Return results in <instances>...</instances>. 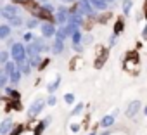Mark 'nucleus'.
I'll return each instance as SVG.
<instances>
[{
  "instance_id": "nucleus-1",
  "label": "nucleus",
  "mask_w": 147,
  "mask_h": 135,
  "mask_svg": "<svg viewBox=\"0 0 147 135\" xmlns=\"http://www.w3.org/2000/svg\"><path fill=\"white\" fill-rule=\"evenodd\" d=\"M123 68H125L128 73H131V75H137V73L140 71V57H138V54H137L135 50H133V52H128V54L125 55Z\"/></svg>"
},
{
  "instance_id": "nucleus-2",
  "label": "nucleus",
  "mask_w": 147,
  "mask_h": 135,
  "mask_svg": "<svg viewBox=\"0 0 147 135\" xmlns=\"http://www.w3.org/2000/svg\"><path fill=\"white\" fill-rule=\"evenodd\" d=\"M11 57L16 64H21L24 61H28V54H26V45L23 43H12L11 47Z\"/></svg>"
},
{
  "instance_id": "nucleus-3",
  "label": "nucleus",
  "mask_w": 147,
  "mask_h": 135,
  "mask_svg": "<svg viewBox=\"0 0 147 135\" xmlns=\"http://www.w3.org/2000/svg\"><path fill=\"white\" fill-rule=\"evenodd\" d=\"M69 16H71V11H69L67 7L61 5V7L57 9V14H55V23H59V24L66 26V24H67V21H69Z\"/></svg>"
},
{
  "instance_id": "nucleus-4",
  "label": "nucleus",
  "mask_w": 147,
  "mask_h": 135,
  "mask_svg": "<svg viewBox=\"0 0 147 135\" xmlns=\"http://www.w3.org/2000/svg\"><path fill=\"white\" fill-rule=\"evenodd\" d=\"M40 31H42V36H43V38H52V36H55V33H57L55 24H52V23H49V21L40 24Z\"/></svg>"
},
{
  "instance_id": "nucleus-5",
  "label": "nucleus",
  "mask_w": 147,
  "mask_h": 135,
  "mask_svg": "<svg viewBox=\"0 0 147 135\" xmlns=\"http://www.w3.org/2000/svg\"><path fill=\"white\" fill-rule=\"evenodd\" d=\"M43 106H45V102H43V99H36V101H33V104L30 106V109H28V116L30 118H35L36 114H40L42 113V109H43Z\"/></svg>"
},
{
  "instance_id": "nucleus-6",
  "label": "nucleus",
  "mask_w": 147,
  "mask_h": 135,
  "mask_svg": "<svg viewBox=\"0 0 147 135\" xmlns=\"http://www.w3.org/2000/svg\"><path fill=\"white\" fill-rule=\"evenodd\" d=\"M0 16H2L4 19H11V18H16V16H19V9L14 5V4H7L4 9H2V14H0Z\"/></svg>"
},
{
  "instance_id": "nucleus-7",
  "label": "nucleus",
  "mask_w": 147,
  "mask_h": 135,
  "mask_svg": "<svg viewBox=\"0 0 147 135\" xmlns=\"http://www.w3.org/2000/svg\"><path fill=\"white\" fill-rule=\"evenodd\" d=\"M140 107H142V104H140V101H131L128 106H126V118H135L137 114H138V111H140Z\"/></svg>"
},
{
  "instance_id": "nucleus-8",
  "label": "nucleus",
  "mask_w": 147,
  "mask_h": 135,
  "mask_svg": "<svg viewBox=\"0 0 147 135\" xmlns=\"http://www.w3.org/2000/svg\"><path fill=\"white\" fill-rule=\"evenodd\" d=\"M14 130V123L11 118H5L0 123V135H11V132Z\"/></svg>"
},
{
  "instance_id": "nucleus-9",
  "label": "nucleus",
  "mask_w": 147,
  "mask_h": 135,
  "mask_svg": "<svg viewBox=\"0 0 147 135\" xmlns=\"http://www.w3.org/2000/svg\"><path fill=\"white\" fill-rule=\"evenodd\" d=\"M106 59H107V50H106V49H102V47H99V50H97L95 68H102V66H104V62H106Z\"/></svg>"
},
{
  "instance_id": "nucleus-10",
  "label": "nucleus",
  "mask_w": 147,
  "mask_h": 135,
  "mask_svg": "<svg viewBox=\"0 0 147 135\" xmlns=\"http://www.w3.org/2000/svg\"><path fill=\"white\" fill-rule=\"evenodd\" d=\"M67 24H73V26L80 28V26L83 24V16H82V14H78V12L71 14V16H69V21H67Z\"/></svg>"
},
{
  "instance_id": "nucleus-11",
  "label": "nucleus",
  "mask_w": 147,
  "mask_h": 135,
  "mask_svg": "<svg viewBox=\"0 0 147 135\" xmlns=\"http://www.w3.org/2000/svg\"><path fill=\"white\" fill-rule=\"evenodd\" d=\"M16 71H18V64H16L14 61H9V62L4 66V75H5L7 78H9L11 75H14Z\"/></svg>"
},
{
  "instance_id": "nucleus-12",
  "label": "nucleus",
  "mask_w": 147,
  "mask_h": 135,
  "mask_svg": "<svg viewBox=\"0 0 147 135\" xmlns=\"http://www.w3.org/2000/svg\"><path fill=\"white\" fill-rule=\"evenodd\" d=\"M31 45H33V47L38 50V54H40V52H45V50H49V47L45 45L43 38H36V36H35V38H33V42H31Z\"/></svg>"
},
{
  "instance_id": "nucleus-13",
  "label": "nucleus",
  "mask_w": 147,
  "mask_h": 135,
  "mask_svg": "<svg viewBox=\"0 0 147 135\" xmlns=\"http://www.w3.org/2000/svg\"><path fill=\"white\" fill-rule=\"evenodd\" d=\"M90 4L95 11H107L109 9V4L106 2V0H90Z\"/></svg>"
},
{
  "instance_id": "nucleus-14",
  "label": "nucleus",
  "mask_w": 147,
  "mask_h": 135,
  "mask_svg": "<svg viewBox=\"0 0 147 135\" xmlns=\"http://www.w3.org/2000/svg\"><path fill=\"white\" fill-rule=\"evenodd\" d=\"M50 50H52V54H61L62 50H64V42H61V40H54L52 43H50Z\"/></svg>"
},
{
  "instance_id": "nucleus-15",
  "label": "nucleus",
  "mask_w": 147,
  "mask_h": 135,
  "mask_svg": "<svg viewBox=\"0 0 147 135\" xmlns=\"http://www.w3.org/2000/svg\"><path fill=\"white\" fill-rule=\"evenodd\" d=\"M114 119H116V118H114L113 114H107V116H104V118L100 119V126H102V128H109V126L114 125Z\"/></svg>"
},
{
  "instance_id": "nucleus-16",
  "label": "nucleus",
  "mask_w": 147,
  "mask_h": 135,
  "mask_svg": "<svg viewBox=\"0 0 147 135\" xmlns=\"http://www.w3.org/2000/svg\"><path fill=\"white\" fill-rule=\"evenodd\" d=\"M123 30H125V21L123 19H118L116 23H114V28H113V35H116V36H119L121 33H123Z\"/></svg>"
},
{
  "instance_id": "nucleus-17",
  "label": "nucleus",
  "mask_w": 147,
  "mask_h": 135,
  "mask_svg": "<svg viewBox=\"0 0 147 135\" xmlns=\"http://www.w3.org/2000/svg\"><path fill=\"white\" fill-rule=\"evenodd\" d=\"M11 36V26L9 24H0V40H5Z\"/></svg>"
},
{
  "instance_id": "nucleus-18",
  "label": "nucleus",
  "mask_w": 147,
  "mask_h": 135,
  "mask_svg": "<svg viewBox=\"0 0 147 135\" xmlns=\"http://www.w3.org/2000/svg\"><path fill=\"white\" fill-rule=\"evenodd\" d=\"M18 68H19V71L23 73V75H30V71H31V64H30V59L28 61H24V62H21V64H18Z\"/></svg>"
},
{
  "instance_id": "nucleus-19",
  "label": "nucleus",
  "mask_w": 147,
  "mask_h": 135,
  "mask_svg": "<svg viewBox=\"0 0 147 135\" xmlns=\"http://www.w3.org/2000/svg\"><path fill=\"white\" fill-rule=\"evenodd\" d=\"M23 24H24V19H23L21 16H16V18H11V19H9V26H11V28H12V26H14V28H19V26H23Z\"/></svg>"
},
{
  "instance_id": "nucleus-20",
  "label": "nucleus",
  "mask_w": 147,
  "mask_h": 135,
  "mask_svg": "<svg viewBox=\"0 0 147 135\" xmlns=\"http://www.w3.org/2000/svg\"><path fill=\"white\" fill-rule=\"evenodd\" d=\"M59 83H61V76H57V78H55V80H54L52 83H49L47 90H49V94H50V95H54V92H55V90L59 88Z\"/></svg>"
},
{
  "instance_id": "nucleus-21",
  "label": "nucleus",
  "mask_w": 147,
  "mask_h": 135,
  "mask_svg": "<svg viewBox=\"0 0 147 135\" xmlns=\"http://www.w3.org/2000/svg\"><path fill=\"white\" fill-rule=\"evenodd\" d=\"M50 123V118H45L42 123H38V126H36V130H35V135H42V132L45 130V126Z\"/></svg>"
},
{
  "instance_id": "nucleus-22",
  "label": "nucleus",
  "mask_w": 147,
  "mask_h": 135,
  "mask_svg": "<svg viewBox=\"0 0 147 135\" xmlns=\"http://www.w3.org/2000/svg\"><path fill=\"white\" fill-rule=\"evenodd\" d=\"M26 54H28V57H30V59H33V57L40 55V54H38V50H36L31 43H28V45H26Z\"/></svg>"
},
{
  "instance_id": "nucleus-23",
  "label": "nucleus",
  "mask_w": 147,
  "mask_h": 135,
  "mask_svg": "<svg viewBox=\"0 0 147 135\" xmlns=\"http://www.w3.org/2000/svg\"><path fill=\"white\" fill-rule=\"evenodd\" d=\"M121 4H123V5H121V7H123V12L128 16V14H130V11H131V7H133V2H131V0H123Z\"/></svg>"
},
{
  "instance_id": "nucleus-24",
  "label": "nucleus",
  "mask_w": 147,
  "mask_h": 135,
  "mask_svg": "<svg viewBox=\"0 0 147 135\" xmlns=\"http://www.w3.org/2000/svg\"><path fill=\"white\" fill-rule=\"evenodd\" d=\"M71 40H73V45H80V43H82V40H83V35H82V31H76L75 35L71 36Z\"/></svg>"
},
{
  "instance_id": "nucleus-25",
  "label": "nucleus",
  "mask_w": 147,
  "mask_h": 135,
  "mask_svg": "<svg viewBox=\"0 0 147 135\" xmlns=\"http://www.w3.org/2000/svg\"><path fill=\"white\" fill-rule=\"evenodd\" d=\"M55 38H57V40H61V42H64V40L67 38V35H66V30H64V26H61V28L57 30V33H55Z\"/></svg>"
},
{
  "instance_id": "nucleus-26",
  "label": "nucleus",
  "mask_w": 147,
  "mask_h": 135,
  "mask_svg": "<svg viewBox=\"0 0 147 135\" xmlns=\"http://www.w3.org/2000/svg\"><path fill=\"white\" fill-rule=\"evenodd\" d=\"M21 76H23V73L19 71V68H18V71H16L14 75H11V76H9V82H12V83H18V82L21 80Z\"/></svg>"
},
{
  "instance_id": "nucleus-27",
  "label": "nucleus",
  "mask_w": 147,
  "mask_h": 135,
  "mask_svg": "<svg viewBox=\"0 0 147 135\" xmlns=\"http://www.w3.org/2000/svg\"><path fill=\"white\" fill-rule=\"evenodd\" d=\"M9 62V50H2L0 52V64H7Z\"/></svg>"
},
{
  "instance_id": "nucleus-28",
  "label": "nucleus",
  "mask_w": 147,
  "mask_h": 135,
  "mask_svg": "<svg viewBox=\"0 0 147 135\" xmlns=\"http://www.w3.org/2000/svg\"><path fill=\"white\" fill-rule=\"evenodd\" d=\"M5 92H7V95H9V97H12L14 101H19V92L12 90L11 87H7V88H5Z\"/></svg>"
},
{
  "instance_id": "nucleus-29",
  "label": "nucleus",
  "mask_w": 147,
  "mask_h": 135,
  "mask_svg": "<svg viewBox=\"0 0 147 135\" xmlns=\"http://www.w3.org/2000/svg\"><path fill=\"white\" fill-rule=\"evenodd\" d=\"M40 61H42V57H40V55H36V57H33V59H30L31 68H38V66H40Z\"/></svg>"
},
{
  "instance_id": "nucleus-30",
  "label": "nucleus",
  "mask_w": 147,
  "mask_h": 135,
  "mask_svg": "<svg viewBox=\"0 0 147 135\" xmlns=\"http://www.w3.org/2000/svg\"><path fill=\"white\" fill-rule=\"evenodd\" d=\"M82 111H83V104L80 102V104H76V106H75V109H73V113H71V114H73V116H78Z\"/></svg>"
},
{
  "instance_id": "nucleus-31",
  "label": "nucleus",
  "mask_w": 147,
  "mask_h": 135,
  "mask_svg": "<svg viewBox=\"0 0 147 135\" xmlns=\"http://www.w3.org/2000/svg\"><path fill=\"white\" fill-rule=\"evenodd\" d=\"M64 101H66V104H73V102H75V95H73V94H66Z\"/></svg>"
},
{
  "instance_id": "nucleus-32",
  "label": "nucleus",
  "mask_w": 147,
  "mask_h": 135,
  "mask_svg": "<svg viewBox=\"0 0 147 135\" xmlns=\"http://www.w3.org/2000/svg\"><path fill=\"white\" fill-rule=\"evenodd\" d=\"M23 130H24V126H23V125H19V126H16V128H14V130L11 132V135H19V133H21Z\"/></svg>"
},
{
  "instance_id": "nucleus-33",
  "label": "nucleus",
  "mask_w": 147,
  "mask_h": 135,
  "mask_svg": "<svg viewBox=\"0 0 147 135\" xmlns=\"http://www.w3.org/2000/svg\"><path fill=\"white\" fill-rule=\"evenodd\" d=\"M35 26H38V18H36V19H30V21H28V28H35Z\"/></svg>"
},
{
  "instance_id": "nucleus-34",
  "label": "nucleus",
  "mask_w": 147,
  "mask_h": 135,
  "mask_svg": "<svg viewBox=\"0 0 147 135\" xmlns=\"http://www.w3.org/2000/svg\"><path fill=\"white\" fill-rule=\"evenodd\" d=\"M47 104H49V106H55V104H57V99H55L54 95H50V97L47 99Z\"/></svg>"
},
{
  "instance_id": "nucleus-35",
  "label": "nucleus",
  "mask_w": 147,
  "mask_h": 135,
  "mask_svg": "<svg viewBox=\"0 0 147 135\" xmlns=\"http://www.w3.org/2000/svg\"><path fill=\"white\" fill-rule=\"evenodd\" d=\"M5 83H7V76L0 75V87H5Z\"/></svg>"
},
{
  "instance_id": "nucleus-36",
  "label": "nucleus",
  "mask_w": 147,
  "mask_h": 135,
  "mask_svg": "<svg viewBox=\"0 0 147 135\" xmlns=\"http://www.w3.org/2000/svg\"><path fill=\"white\" fill-rule=\"evenodd\" d=\"M142 14H144L145 21H147V0H145V2H144V5H142Z\"/></svg>"
},
{
  "instance_id": "nucleus-37",
  "label": "nucleus",
  "mask_w": 147,
  "mask_h": 135,
  "mask_svg": "<svg viewBox=\"0 0 147 135\" xmlns=\"http://www.w3.org/2000/svg\"><path fill=\"white\" fill-rule=\"evenodd\" d=\"M116 38H118V36H116V35H113V36H111V38H109V47H113V45H114V43H116Z\"/></svg>"
},
{
  "instance_id": "nucleus-38",
  "label": "nucleus",
  "mask_w": 147,
  "mask_h": 135,
  "mask_svg": "<svg viewBox=\"0 0 147 135\" xmlns=\"http://www.w3.org/2000/svg\"><path fill=\"white\" fill-rule=\"evenodd\" d=\"M24 40H26V42H30V40L33 42V35H31V33H24Z\"/></svg>"
},
{
  "instance_id": "nucleus-39",
  "label": "nucleus",
  "mask_w": 147,
  "mask_h": 135,
  "mask_svg": "<svg viewBox=\"0 0 147 135\" xmlns=\"http://www.w3.org/2000/svg\"><path fill=\"white\" fill-rule=\"evenodd\" d=\"M78 130H80V125H71V132H75V133H76Z\"/></svg>"
},
{
  "instance_id": "nucleus-40",
  "label": "nucleus",
  "mask_w": 147,
  "mask_h": 135,
  "mask_svg": "<svg viewBox=\"0 0 147 135\" xmlns=\"http://www.w3.org/2000/svg\"><path fill=\"white\" fill-rule=\"evenodd\" d=\"M73 49H75L76 52H82V50H83V47H82V43H80V45H73Z\"/></svg>"
},
{
  "instance_id": "nucleus-41",
  "label": "nucleus",
  "mask_w": 147,
  "mask_h": 135,
  "mask_svg": "<svg viewBox=\"0 0 147 135\" xmlns=\"http://www.w3.org/2000/svg\"><path fill=\"white\" fill-rule=\"evenodd\" d=\"M90 42H92V36H85L83 38V43H90Z\"/></svg>"
},
{
  "instance_id": "nucleus-42",
  "label": "nucleus",
  "mask_w": 147,
  "mask_h": 135,
  "mask_svg": "<svg viewBox=\"0 0 147 135\" xmlns=\"http://www.w3.org/2000/svg\"><path fill=\"white\" fill-rule=\"evenodd\" d=\"M142 36H144V38H147V24L144 26V31H142Z\"/></svg>"
},
{
  "instance_id": "nucleus-43",
  "label": "nucleus",
  "mask_w": 147,
  "mask_h": 135,
  "mask_svg": "<svg viewBox=\"0 0 147 135\" xmlns=\"http://www.w3.org/2000/svg\"><path fill=\"white\" fill-rule=\"evenodd\" d=\"M61 2H64V4H75L76 0H61Z\"/></svg>"
},
{
  "instance_id": "nucleus-44",
  "label": "nucleus",
  "mask_w": 147,
  "mask_h": 135,
  "mask_svg": "<svg viewBox=\"0 0 147 135\" xmlns=\"http://www.w3.org/2000/svg\"><path fill=\"white\" fill-rule=\"evenodd\" d=\"M35 2H40L42 5H45V4H49V0H35Z\"/></svg>"
},
{
  "instance_id": "nucleus-45",
  "label": "nucleus",
  "mask_w": 147,
  "mask_h": 135,
  "mask_svg": "<svg viewBox=\"0 0 147 135\" xmlns=\"http://www.w3.org/2000/svg\"><path fill=\"white\" fill-rule=\"evenodd\" d=\"M144 114H145V116H147V106H145V109H144Z\"/></svg>"
},
{
  "instance_id": "nucleus-46",
  "label": "nucleus",
  "mask_w": 147,
  "mask_h": 135,
  "mask_svg": "<svg viewBox=\"0 0 147 135\" xmlns=\"http://www.w3.org/2000/svg\"><path fill=\"white\" fill-rule=\"evenodd\" d=\"M100 135H109V132H102V133H100Z\"/></svg>"
},
{
  "instance_id": "nucleus-47",
  "label": "nucleus",
  "mask_w": 147,
  "mask_h": 135,
  "mask_svg": "<svg viewBox=\"0 0 147 135\" xmlns=\"http://www.w3.org/2000/svg\"><path fill=\"white\" fill-rule=\"evenodd\" d=\"M106 2H107V4H111V2H114V0H106Z\"/></svg>"
},
{
  "instance_id": "nucleus-48",
  "label": "nucleus",
  "mask_w": 147,
  "mask_h": 135,
  "mask_svg": "<svg viewBox=\"0 0 147 135\" xmlns=\"http://www.w3.org/2000/svg\"><path fill=\"white\" fill-rule=\"evenodd\" d=\"M88 135H97V133H95V132H92V133H88Z\"/></svg>"
},
{
  "instance_id": "nucleus-49",
  "label": "nucleus",
  "mask_w": 147,
  "mask_h": 135,
  "mask_svg": "<svg viewBox=\"0 0 147 135\" xmlns=\"http://www.w3.org/2000/svg\"><path fill=\"white\" fill-rule=\"evenodd\" d=\"M80 2H90V0H80Z\"/></svg>"
},
{
  "instance_id": "nucleus-50",
  "label": "nucleus",
  "mask_w": 147,
  "mask_h": 135,
  "mask_svg": "<svg viewBox=\"0 0 147 135\" xmlns=\"http://www.w3.org/2000/svg\"><path fill=\"white\" fill-rule=\"evenodd\" d=\"M2 9H4V7H2V5H0V14H2Z\"/></svg>"
},
{
  "instance_id": "nucleus-51",
  "label": "nucleus",
  "mask_w": 147,
  "mask_h": 135,
  "mask_svg": "<svg viewBox=\"0 0 147 135\" xmlns=\"http://www.w3.org/2000/svg\"><path fill=\"white\" fill-rule=\"evenodd\" d=\"M0 75H2V70H0Z\"/></svg>"
}]
</instances>
